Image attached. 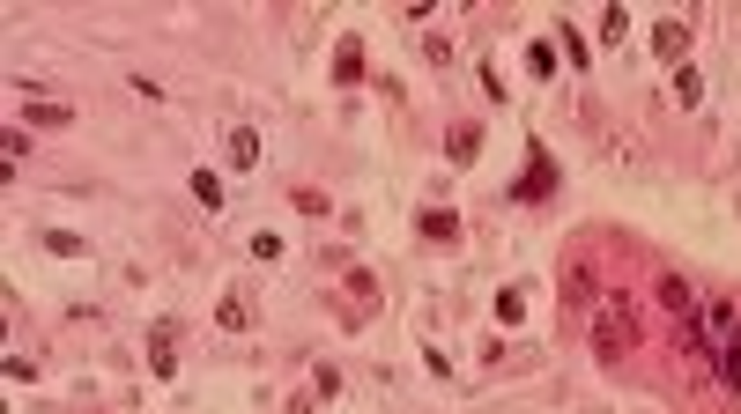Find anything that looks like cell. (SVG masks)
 I'll use <instances>...</instances> for the list:
<instances>
[{
    "label": "cell",
    "mask_w": 741,
    "mask_h": 414,
    "mask_svg": "<svg viewBox=\"0 0 741 414\" xmlns=\"http://www.w3.org/2000/svg\"><path fill=\"white\" fill-rule=\"evenodd\" d=\"M593 348L608 355V363H615L623 348H631V311H623V296H601V326H593Z\"/></svg>",
    "instance_id": "obj_1"
},
{
    "label": "cell",
    "mask_w": 741,
    "mask_h": 414,
    "mask_svg": "<svg viewBox=\"0 0 741 414\" xmlns=\"http://www.w3.org/2000/svg\"><path fill=\"white\" fill-rule=\"evenodd\" d=\"M149 370H156V378L179 370V318H156V333H149Z\"/></svg>",
    "instance_id": "obj_2"
},
{
    "label": "cell",
    "mask_w": 741,
    "mask_h": 414,
    "mask_svg": "<svg viewBox=\"0 0 741 414\" xmlns=\"http://www.w3.org/2000/svg\"><path fill=\"white\" fill-rule=\"evenodd\" d=\"M741 333V311L726 304V296H719V304H705V348H726Z\"/></svg>",
    "instance_id": "obj_3"
},
{
    "label": "cell",
    "mask_w": 741,
    "mask_h": 414,
    "mask_svg": "<svg viewBox=\"0 0 741 414\" xmlns=\"http://www.w3.org/2000/svg\"><path fill=\"white\" fill-rule=\"evenodd\" d=\"M416 229L430 237V245H452V237H460V215H452V207H423V215H416Z\"/></svg>",
    "instance_id": "obj_4"
},
{
    "label": "cell",
    "mask_w": 741,
    "mask_h": 414,
    "mask_svg": "<svg viewBox=\"0 0 741 414\" xmlns=\"http://www.w3.org/2000/svg\"><path fill=\"white\" fill-rule=\"evenodd\" d=\"M660 304H667V311H674L682 326L697 318V296H690V281H682V274H667V281H660Z\"/></svg>",
    "instance_id": "obj_5"
},
{
    "label": "cell",
    "mask_w": 741,
    "mask_h": 414,
    "mask_svg": "<svg viewBox=\"0 0 741 414\" xmlns=\"http://www.w3.org/2000/svg\"><path fill=\"white\" fill-rule=\"evenodd\" d=\"M364 75V45L356 37H341V52H334V82H356Z\"/></svg>",
    "instance_id": "obj_6"
},
{
    "label": "cell",
    "mask_w": 741,
    "mask_h": 414,
    "mask_svg": "<svg viewBox=\"0 0 741 414\" xmlns=\"http://www.w3.org/2000/svg\"><path fill=\"white\" fill-rule=\"evenodd\" d=\"M231 163H238V170L260 163V134H252V126H231Z\"/></svg>",
    "instance_id": "obj_7"
},
{
    "label": "cell",
    "mask_w": 741,
    "mask_h": 414,
    "mask_svg": "<svg viewBox=\"0 0 741 414\" xmlns=\"http://www.w3.org/2000/svg\"><path fill=\"white\" fill-rule=\"evenodd\" d=\"M556 288L571 296V304H586V296H593V274H586V267H563V274H556Z\"/></svg>",
    "instance_id": "obj_8"
},
{
    "label": "cell",
    "mask_w": 741,
    "mask_h": 414,
    "mask_svg": "<svg viewBox=\"0 0 741 414\" xmlns=\"http://www.w3.org/2000/svg\"><path fill=\"white\" fill-rule=\"evenodd\" d=\"M193 200H201L208 215L222 207V177H215V170H193Z\"/></svg>",
    "instance_id": "obj_9"
},
{
    "label": "cell",
    "mask_w": 741,
    "mask_h": 414,
    "mask_svg": "<svg viewBox=\"0 0 741 414\" xmlns=\"http://www.w3.org/2000/svg\"><path fill=\"white\" fill-rule=\"evenodd\" d=\"M653 45H660V59H682V45H690V30H682V23H660V30H653Z\"/></svg>",
    "instance_id": "obj_10"
},
{
    "label": "cell",
    "mask_w": 741,
    "mask_h": 414,
    "mask_svg": "<svg viewBox=\"0 0 741 414\" xmlns=\"http://www.w3.org/2000/svg\"><path fill=\"white\" fill-rule=\"evenodd\" d=\"M520 193H527V200L549 193V156H541V148H534V163H527V186H520Z\"/></svg>",
    "instance_id": "obj_11"
},
{
    "label": "cell",
    "mask_w": 741,
    "mask_h": 414,
    "mask_svg": "<svg viewBox=\"0 0 741 414\" xmlns=\"http://www.w3.org/2000/svg\"><path fill=\"white\" fill-rule=\"evenodd\" d=\"M719 378H726V385H734V392H741V333H734V340H726V348H719Z\"/></svg>",
    "instance_id": "obj_12"
},
{
    "label": "cell",
    "mask_w": 741,
    "mask_h": 414,
    "mask_svg": "<svg viewBox=\"0 0 741 414\" xmlns=\"http://www.w3.org/2000/svg\"><path fill=\"white\" fill-rule=\"evenodd\" d=\"M489 311H497L504 326H520V311H527V296H520V288H497V304H489Z\"/></svg>",
    "instance_id": "obj_13"
},
{
    "label": "cell",
    "mask_w": 741,
    "mask_h": 414,
    "mask_svg": "<svg viewBox=\"0 0 741 414\" xmlns=\"http://www.w3.org/2000/svg\"><path fill=\"white\" fill-rule=\"evenodd\" d=\"M215 318H222V326H231V333H245V326H252V304H245V296H231V304H222Z\"/></svg>",
    "instance_id": "obj_14"
},
{
    "label": "cell",
    "mask_w": 741,
    "mask_h": 414,
    "mask_svg": "<svg viewBox=\"0 0 741 414\" xmlns=\"http://www.w3.org/2000/svg\"><path fill=\"white\" fill-rule=\"evenodd\" d=\"M45 245H52V252H60V259H82V252H89V245H82V237H75V229H52V237H45Z\"/></svg>",
    "instance_id": "obj_15"
},
{
    "label": "cell",
    "mask_w": 741,
    "mask_h": 414,
    "mask_svg": "<svg viewBox=\"0 0 741 414\" xmlns=\"http://www.w3.org/2000/svg\"><path fill=\"white\" fill-rule=\"evenodd\" d=\"M475 148H482V134H475V126L452 134V163H475Z\"/></svg>",
    "instance_id": "obj_16"
},
{
    "label": "cell",
    "mask_w": 741,
    "mask_h": 414,
    "mask_svg": "<svg viewBox=\"0 0 741 414\" xmlns=\"http://www.w3.org/2000/svg\"><path fill=\"white\" fill-rule=\"evenodd\" d=\"M623 30H631V15H623V8H608V15H601V37H608V45H623Z\"/></svg>",
    "instance_id": "obj_17"
}]
</instances>
